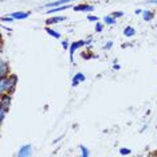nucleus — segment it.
I'll return each instance as SVG.
<instances>
[{"label":"nucleus","instance_id":"obj_1","mask_svg":"<svg viewBox=\"0 0 157 157\" xmlns=\"http://www.w3.org/2000/svg\"><path fill=\"white\" fill-rule=\"evenodd\" d=\"M17 83V77L16 75H8V77H2L0 78V93H12L16 87Z\"/></svg>","mask_w":157,"mask_h":157},{"label":"nucleus","instance_id":"obj_2","mask_svg":"<svg viewBox=\"0 0 157 157\" xmlns=\"http://www.w3.org/2000/svg\"><path fill=\"white\" fill-rule=\"evenodd\" d=\"M86 44H87V40H78V42H74V43L70 44L69 50H70V60H71V62H73V54H74V51H75L77 48L82 47V46H86Z\"/></svg>","mask_w":157,"mask_h":157},{"label":"nucleus","instance_id":"obj_3","mask_svg":"<svg viewBox=\"0 0 157 157\" xmlns=\"http://www.w3.org/2000/svg\"><path fill=\"white\" fill-rule=\"evenodd\" d=\"M33 155V145H24L20 148V151L16 153V156L19 157H27Z\"/></svg>","mask_w":157,"mask_h":157},{"label":"nucleus","instance_id":"obj_4","mask_svg":"<svg viewBox=\"0 0 157 157\" xmlns=\"http://www.w3.org/2000/svg\"><path fill=\"white\" fill-rule=\"evenodd\" d=\"M10 74V66L6 60H2L0 62V78L2 77H8Z\"/></svg>","mask_w":157,"mask_h":157},{"label":"nucleus","instance_id":"obj_5","mask_svg":"<svg viewBox=\"0 0 157 157\" xmlns=\"http://www.w3.org/2000/svg\"><path fill=\"white\" fill-rule=\"evenodd\" d=\"M0 105L4 106L7 109H10V105H11V95H10V93L2 94V102H0Z\"/></svg>","mask_w":157,"mask_h":157},{"label":"nucleus","instance_id":"obj_6","mask_svg":"<svg viewBox=\"0 0 157 157\" xmlns=\"http://www.w3.org/2000/svg\"><path fill=\"white\" fill-rule=\"evenodd\" d=\"M74 11H82V12H90L94 10V7L93 6H89V4H82V6H75L73 7Z\"/></svg>","mask_w":157,"mask_h":157},{"label":"nucleus","instance_id":"obj_7","mask_svg":"<svg viewBox=\"0 0 157 157\" xmlns=\"http://www.w3.org/2000/svg\"><path fill=\"white\" fill-rule=\"evenodd\" d=\"M85 81H86V77H85V74L77 73L75 77H74V79H73V86H78L81 82H85Z\"/></svg>","mask_w":157,"mask_h":157},{"label":"nucleus","instance_id":"obj_8","mask_svg":"<svg viewBox=\"0 0 157 157\" xmlns=\"http://www.w3.org/2000/svg\"><path fill=\"white\" fill-rule=\"evenodd\" d=\"M71 2H77V0H56V2H51L48 4H46V7H59L63 4H69Z\"/></svg>","mask_w":157,"mask_h":157},{"label":"nucleus","instance_id":"obj_9","mask_svg":"<svg viewBox=\"0 0 157 157\" xmlns=\"http://www.w3.org/2000/svg\"><path fill=\"white\" fill-rule=\"evenodd\" d=\"M65 20H66V16H55V17H51V19L46 20V24L50 26V24H54V23H58V22H65Z\"/></svg>","mask_w":157,"mask_h":157},{"label":"nucleus","instance_id":"obj_10","mask_svg":"<svg viewBox=\"0 0 157 157\" xmlns=\"http://www.w3.org/2000/svg\"><path fill=\"white\" fill-rule=\"evenodd\" d=\"M69 8H73L70 4H63V6H59V7H56V8H51V10H48L47 13L50 15V13H54V12H58V11H63V10H69Z\"/></svg>","mask_w":157,"mask_h":157},{"label":"nucleus","instance_id":"obj_11","mask_svg":"<svg viewBox=\"0 0 157 157\" xmlns=\"http://www.w3.org/2000/svg\"><path fill=\"white\" fill-rule=\"evenodd\" d=\"M11 16L13 17V19H27L28 16H30V12H13L11 13Z\"/></svg>","mask_w":157,"mask_h":157},{"label":"nucleus","instance_id":"obj_12","mask_svg":"<svg viewBox=\"0 0 157 157\" xmlns=\"http://www.w3.org/2000/svg\"><path fill=\"white\" fill-rule=\"evenodd\" d=\"M124 35H125V36H128V38L134 36V35H136V30H134L133 27L128 26V27H125V28H124Z\"/></svg>","mask_w":157,"mask_h":157},{"label":"nucleus","instance_id":"obj_13","mask_svg":"<svg viewBox=\"0 0 157 157\" xmlns=\"http://www.w3.org/2000/svg\"><path fill=\"white\" fill-rule=\"evenodd\" d=\"M116 17H114L113 15H108V16H105L103 17V23L105 24H109V26H113V24H116Z\"/></svg>","mask_w":157,"mask_h":157},{"label":"nucleus","instance_id":"obj_14","mask_svg":"<svg viewBox=\"0 0 157 157\" xmlns=\"http://www.w3.org/2000/svg\"><path fill=\"white\" fill-rule=\"evenodd\" d=\"M142 17H144L145 22H149V20L153 19V12H151V11H144V12H142Z\"/></svg>","mask_w":157,"mask_h":157},{"label":"nucleus","instance_id":"obj_15","mask_svg":"<svg viewBox=\"0 0 157 157\" xmlns=\"http://www.w3.org/2000/svg\"><path fill=\"white\" fill-rule=\"evenodd\" d=\"M46 31H47V34H48V35H51V36H54V38H56V39H59V38H60V34H59V33H56V31H54L52 28L47 27V28H46Z\"/></svg>","mask_w":157,"mask_h":157},{"label":"nucleus","instance_id":"obj_16","mask_svg":"<svg viewBox=\"0 0 157 157\" xmlns=\"http://www.w3.org/2000/svg\"><path fill=\"white\" fill-rule=\"evenodd\" d=\"M7 108H4V106H0V121H4V117H6V114H7Z\"/></svg>","mask_w":157,"mask_h":157},{"label":"nucleus","instance_id":"obj_17","mask_svg":"<svg viewBox=\"0 0 157 157\" xmlns=\"http://www.w3.org/2000/svg\"><path fill=\"white\" fill-rule=\"evenodd\" d=\"M79 148H81V151H82V156H85V157H87L89 155H90V152H89V151H87V148H86V146H83V145H81V146H79Z\"/></svg>","mask_w":157,"mask_h":157},{"label":"nucleus","instance_id":"obj_18","mask_svg":"<svg viewBox=\"0 0 157 157\" xmlns=\"http://www.w3.org/2000/svg\"><path fill=\"white\" fill-rule=\"evenodd\" d=\"M120 153L122 156H125V155H130V149H128V148H121L120 149Z\"/></svg>","mask_w":157,"mask_h":157},{"label":"nucleus","instance_id":"obj_19","mask_svg":"<svg viewBox=\"0 0 157 157\" xmlns=\"http://www.w3.org/2000/svg\"><path fill=\"white\" fill-rule=\"evenodd\" d=\"M102 28H103V24L97 22V24H95V31H97V33H101V31H102Z\"/></svg>","mask_w":157,"mask_h":157},{"label":"nucleus","instance_id":"obj_20","mask_svg":"<svg viewBox=\"0 0 157 157\" xmlns=\"http://www.w3.org/2000/svg\"><path fill=\"white\" fill-rule=\"evenodd\" d=\"M2 20H3V22H13L15 19H13V17H12L11 15H10V16H4Z\"/></svg>","mask_w":157,"mask_h":157},{"label":"nucleus","instance_id":"obj_21","mask_svg":"<svg viewBox=\"0 0 157 157\" xmlns=\"http://www.w3.org/2000/svg\"><path fill=\"white\" fill-rule=\"evenodd\" d=\"M87 19L90 20V22H95V23H97L99 17H98V16H91V15H90V16H87Z\"/></svg>","mask_w":157,"mask_h":157},{"label":"nucleus","instance_id":"obj_22","mask_svg":"<svg viewBox=\"0 0 157 157\" xmlns=\"http://www.w3.org/2000/svg\"><path fill=\"white\" fill-rule=\"evenodd\" d=\"M113 16L114 17H121V16H124V12H114Z\"/></svg>","mask_w":157,"mask_h":157},{"label":"nucleus","instance_id":"obj_23","mask_svg":"<svg viewBox=\"0 0 157 157\" xmlns=\"http://www.w3.org/2000/svg\"><path fill=\"white\" fill-rule=\"evenodd\" d=\"M62 46H63V48H69V47H70V44L67 43L66 40H63V42H62Z\"/></svg>","mask_w":157,"mask_h":157},{"label":"nucleus","instance_id":"obj_24","mask_svg":"<svg viewBox=\"0 0 157 157\" xmlns=\"http://www.w3.org/2000/svg\"><path fill=\"white\" fill-rule=\"evenodd\" d=\"M112 46H113V42H109L108 44H105V48L106 50H110V48H112Z\"/></svg>","mask_w":157,"mask_h":157},{"label":"nucleus","instance_id":"obj_25","mask_svg":"<svg viewBox=\"0 0 157 157\" xmlns=\"http://www.w3.org/2000/svg\"><path fill=\"white\" fill-rule=\"evenodd\" d=\"M142 12H144V11H141V10H136V13H137V15H138V13H142Z\"/></svg>","mask_w":157,"mask_h":157},{"label":"nucleus","instance_id":"obj_26","mask_svg":"<svg viewBox=\"0 0 157 157\" xmlns=\"http://www.w3.org/2000/svg\"><path fill=\"white\" fill-rule=\"evenodd\" d=\"M113 67H114V70H120V66L118 65H114Z\"/></svg>","mask_w":157,"mask_h":157},{"label":"nucleus","instance_id":"obj_27","mask_svg":"<svg viewBox=\"0 0 157 157\" xmlns=\"http://www.w3.org/2000/svg\"><path fill=\"white\" fill-rule=\"evenodd\" d=\"M151 3H153V4H157V0H151Z\"/></svg>","mask_w":157,"mask_h":157}]
</instances>
